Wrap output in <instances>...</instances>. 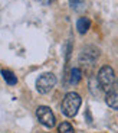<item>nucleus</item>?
I'll return each mask as SVG.
<instances>
[{"label": "nucleus", "instance_id": "nucleus-1", "mask_svg": "<svg viewBox=\"0 0 118 133\" xmlns=\"http://www.w3.org/2000/svg\"><path fill=\"white\" fill-rule=\"evenodd\" d=\"M81 103H82V98L78 93H68L62 100V104H61V110L62 113L65 114L66 117H73L76 116L78 113L79 107H81Z\"/></svg>", "mask_w": 118, "mask_h": 133}, {"label": "nucleus", "instance_id": "nucleus-2", "mask_svg": "<svg viewBox=\"0 0 118 133\" xmlns=\"http://www.w3.org/2000/svg\"><path fill=\"white\" fill-rule=\"evenodd\" d=\"M98 85L101 87V90L108 93L111 91L112 88L115 87V74H114V70H112L109 65H105L102 66L98 72Z\"/></svg>", "mask_w": 118, "mask_h": 133}, {"label": "nucleus", "instance_id": "nucleus-3", "mask_svg": "<svg viewBox=\"0 0 118 133\" xmlns=\"http://www.w3.org/2000/svg\"><path fill=\"white\" fill-rule=\"evenodd\" d=\"M98 57H99V49L89 45V46L84 48L81 51V54H79V64L82 66H86L88 68V66H92L97 62Z\"/></svg>", "mask_w": 118, "mask_h": 133}, {"label": "nucleus", "instance_id": "nucleus-4", "mask_svg": "<svg viewBox=\"0 0 118 133\" xmlns=\"http://www.w3.org/2000/svg\"><path fill=\"white\" fill-rule=\"evenodd\" d=\"M56 84V77L52 72H45L38 78L36 81V90L40 94H48Z\"/></svg>", "mask_w": 118, "mask_h": 133}, {"label": "nucleus", "instance_id": "nucleus-5", "mask_svg": "<svg viewBox=\"0 0 118 133\" xmlns=\"http://www.w3.org/2000/svg\"><path fill=\"white\" fill-rule=\"evenodd\" d=\"M36 116H38V120H39L40 123H42L43 126H46V127H53L56 124L55 114H53V111L50 110V107H48V106L38 107Z\"/></svg>", "mask_w": 118, "mask_h": 133}, {"label": "nucleus", "instance_id": "nucleus-6", "mask_svg": "<svg viewBox=\"0 0 118 133\" xmlns=\"http://www.w3.org/2000/svg\"><path fill=\"white\" fill-rule=\"evenodd\" d=\"M105 101L111 109L118 110V85H115L111 91L107 93V97H105Z\"/></svg>", "mask_w": 118, "mask_h": 133}, {"label": "nucleus", "instance_id": "nucleus-7", "mask_svg": "<svg viewBox=\"0 0 118 133\" xmlns=\"http://www.w3.org/2000/svg\"><path fill=\"white\" fill-rule=\"evenodd\" d=\"M89 26H91V22H89L88 17H79L78 22H76V29H78V32L81 33V35L88 32Z\"/></svg>", "mask_w": 118, "mask_h": 133}, {"label": "nucleus", "instance_id": "nucleus-8", "mask_svg": "<svg viewBox=\"0 0 118 133\" xmlns=\"http://www.w3.org/2000/svg\"><path fill=\"white\" fill-rule=\"evenodd\" d=\"M2 77H3V80L6 81L9 85H14L17 83V78L13 72L10 70H2Z\"/></svg>", "mask_w": 118, "mask_h": 133}, {"label": "nucleus", "instance_id": "nucleus-9", "mask_svg": "<svg viewBox=\"0 0 118 133\" xmlns=\"http://www.w3.org/2000/svg\"><path fill=\"white\" fill-rule=\"evenodd\" d=\"M58 132L59 133H73V127L69 122H62L58 126Z\"/></svg>", "mask_w": 118, "mask_h": 133}, {"label": "nucleus", "instance_id": "nucleus-10", "mask_svg": "<svg viewBox=\"0 0 118 133\" xmlns=\"http://www.w3.org/2000/svg\"><path fill=\"white\" fill-rule=\"evenodd\" d=\"M79 81H81V70L79 68H72V71H71V84L75 85Z\"/></svg>", "mask_w": 118, "mask_h": 133}, {"label": "nucleus", "instance_id": "nucleus-11", "mask_svg": "<svg viewBox=\"0 0 118 133\" xmlns=\"http://www.w3.org/2000/svg\"><path fill=\"white\" fill-rule=\"evenodd\" d=\"M69 3H71V6H72L73 9H79V7L84 4V0H69Z\"/></svg>", "mask_w": 118, "mask_h": 133}, {"label": "nucleus", "instance_id": "nucleus-12", "mask_svg": "<svg viewBox=\"0 0 118 133\" xmlns=\"http://www.w3.org/2000/svg\"><path fill=\"white\" fill-rule=\"evenodd\" d=\"M36 2H39L40 4H45V6H48V4H50L53 2V0H36Z\"/></svg>", "mask_w": 118, "mask_h": 133}, {"label": "nucleus", "instance_id": "nucleus-13", "mask_svg": "<svg viewBox=\"0 0 118 133\" xmlns=\"http://www.w3.org/2000/svg\"><path fill=\"white\" fill-rule=\"evenodd\" d=\"M117 85H118V81H117Z\"/></svg>", "mask_w": 118, "mask_h": 133}]
</instances>
